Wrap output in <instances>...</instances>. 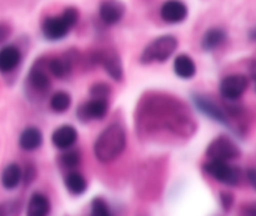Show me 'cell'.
I'll return each instance as SVG.
<instances>
[{"label":"cell","mask_w":256,"mask_h":216,"mask_svg":"<svg viewBox=\"0 0 256 216\" xmlns=\"http://www.w3.org/2000/svg\"><path fill=\"white\" fill-rule=\"evenodd\" d=\"M78 130L72 125H62L52 134V142L56 149L68 150L78 142Z\"/></svg>","instance_id":"14"},{"label":"cell","mask_w":256,"mask_h":216,"mask_svg":"<svg viewBox=\"0 0 256 216\" xmlns=\"http://www.w3.org/2000/svg\"><path fill=\"white\" fill-rule=\"evenodd\" d=\"M12 32V28L9 22H0V45H2L8 39H9Z\"/></svg>","instance_id":"29"},{"label":"cell","mask_w":256,"mask_h":216,"mask_svg":"<svg viewBox=\"0 0 256 216\" xmlns=\"http://www.w3.org/2000/svg\"><path fill=\"white\" fill-rule=\"evenodd\" d=\"M178 42L174 35H162L149 42L140 54V62L142 65H150L152 62H164L176 52Z\"/></svg>","instance_id":"5"},{"label":"cell","mask_w":256,"mask_h":216,"mask_svg":"<svg viewBox=\"0 0 256 216\" xmlns=\"http://www.w3.org/2000/svg\"><path fill=\"white\" fill-rule=\"evenodd\" d=\"M228 39V34L222 28H210L202 39V49L204 52H214L222 46Z\"/></svg>","instance_id":"18"},{"label":"cell","mask_w":256,"mask_h":216,"mask_svg":"<svg viewBox=\"0 0 256 216\" xmlns=\"http://www.w3.org/2000/svg\"><path fill=\"white\" fill-rule=\"evenodd\" d=\"M252 75H254V76H252V79L255 80V92H256V72H254V74H252Z\"/></svg>","instance_id":"33"},{"label":"cell","mask_w":256,"mask_h":216,"mask_svg":"<svg viewBox=\"0 0 256 216\" xmlns=\"http://www.w3.org/2000/svg\"><path fill=\"white\" fill-rule=\"evenodd\" d=\"M109 112V102L106 99H92L80 104L76 109V119L79 122H86L92 120H102Z\"/></svg>","instance_id":"10"},{"label":"cell","mask_w":256,"mask_h":216,"mask_svg":"<svg viewBox=\"0 0 256 216\" xmlns=\"http://www.w3.org/2000/svg\"><path fill=\"white\" fill-rule=\"evenodd\" d=\"M160 18L168 24H179L188 18V6L182 0H166L160 8Z\"/></svg>","instance_id":"12"},{"label":"cell","mask_w":256,"mask_h":216,"mask_svg":"<svg viewBox=\"0 0 256 216\" xmlns=\"http://www.w3.org/2000/svg\"><path fill=\"white\" fill-rule=\"evenodd\" d=\"M219 200H220V205H222V209L224 210L225 212H229L230 210H232V208L234 206L235 198L232 192H222L219 194Z\"/></svg>","instance_id":"27"},{"label":"cell","mask_w":256,"mask_h":216,"mask_svg":"<svg viewBox=\"0 0 256 216\" xmlns=\"http://www.w3.org/2000/svg\"><path fill=\"white\" fill-rule=\"evenodd\" d=\"M50 210V200L42 192H34L28 202L26 216H48Z\"/></svg>","instance_id":"19"},{"label":"cell","mask_w":256,"mask_h":216,"mask_svg":"<svg viewBox=\"0 0 256 216\" xmlns=\"http://www.w3.org/2000/svg\"><path fill=\"white\" fill-rule=\"evenodd\" d=\"M72 96L66 92H56L50 96L49 106L56 114H62L72 106Z\"/></svg>","instance_id":"22"},{"label":"cell","mask_w":256,"mask_h":216,"mask_svg":"<svg viewBox=\"0 0 256 216\" xmlns=\"http://www.w3.org/2000/svg\"><path fill=\"white\" fill-rule=\"evenodd\" d=\"M250 39L256 40V28H255V29H252V32H250Z\"/></svg>","instance_id":"32"},{"label":"cell","mask_w":256,"mask_h":216,"mask_svg":"<svg viewBox=\"0 0 256 216\" xmlns=\"http://www.w3.org/2000/svg\"><path fill=\"white\" fill-rule=\"evenodd\" d=\"M204 172L212 179L228 186H239L244 179L242 170L226 162L209 160L204 164Z\"/></svg>","instance_id":"6"},{"label":"cell","mask_w":256,"mask_h":216,"mask_svg":"<svg viewBox=\"0 0 256 216\" xmlns=\"http://www.w3.org/2000/svg\"><path fill=\"white\" fill-rule=\"evenodd\" d=\"M82 162V154L76 149H68L64 150L62 155L59 156V164L62 169H66L72 172L75 168H78Z\"/></svg>","instance_id":"23"},{"label":"cell","mask_w":256,"mask_h":216,"mask_svg":"<svg viewBox=\"0 0 256 216\" xmlns=\"http://www.w3.org/2000/svg\"><path fill=\"white\" fill-rule=\"evenodd\" d=\"M125 15V5L120 0H104L99 6V18L105 25H115Z\"/></svg>","instance_id":"13"},{"label":"cell","mask_w":256,"mask_h":216,"mask_svg":"<svg viewBox=\"0 0 256 216\" xmlns=\"http://www.w3.org/2000/svg\"><path fill=\"white\" fill-rule=\"evenodd\" d=\"M79 10L76 8L68 6L60 15L46 18L42 24V35L50 42L64 39L79 22Z\"/></svg>","instance_id":"3"},{"label":"cell","mask_w":256,"mask_h":216,"mask_svg":"<svg viewBox=\"0 0 256 216\" xmlns=\"http://www.w3.org/2000/svg\"><path fill=\"white\" fill-rule=\"evenodd\" d=\"M239 216H256V202H248L240 208Z\"/></svg>","instance_id":"30"},{"label":"cell","mask_w":256,"mask_h":216,"mask_svg":"<svg viewBox=\"0 0 256 216\" xmlns=\"http://www.w3.org/2000/svg\"><path fill=\"white\" fill-rule=\"evenodd\" d=\"M192 102H194L195 106L200 110V112L206 115L209 119L232 129V122H230L229 116H228L226 112H225L224 105H220L219 102L212 99L209 95L200 94V92L192 94Z\"/></svg>","instance_id":"8"},{"label":"cell","mask_w":256,"mask_h":216,"mask_svg":"<svg viewBox=\"0 0 256 216\" xmlns=\"http://www.w3.org/2000/svg\"><path fill=\"white\" fill-rule=\"evenodd\" d=\"M174 72L180 79H192L196 74V65L192 58L188 54L176 55L174 59Z\"/></svg>","instance_id":"17"},{"label":"cell","mask_w":256,"mask_h":216,"mask_svg":"<svg viewBox=\"0 0 256 216\" xmlns=\"http://www.w3.org/2000/svg\"><path fill=\"white\" fill-rule=\"evenodd\" d=\"M90 96L94 98V99H106L112 95V86L109 84L104 82H95L92 85L89 90Z\"/></svg>","instance_id":"24"},{"label":"cell","mask_w":256,"mask_h":216,"mask_svg":"<svg viewBox=\"0 0 256 216\" xmlns=\"http://www.w3.org/2000/svg\"><path fill=\"white\" fill-rule=\"evenodd\" d=\"M20 204L18 202H6L0 204V216H15L19 212Z\"/></svg>","instance_id":"26"},{"label":"cell","mask_w":256,"mask_h":216,"mask_svg":"<svg viewBox=\"0 0 256 216\" xmlns=\"http://www.w3.org/2000/svg\"><path fill=\"white\" fill-rule=\"evenodd\" d=\"M246 179L249 184L256 190V168H250L246 172Z\"/></svg>","instance_id":"31"},{"label":"cell","mask_w":256,"mask_h":216,"mask_svg":"<svg viewBox=\"0 0 256 216\" xmlns=\"http://www.w3.org/2000/svg\"><path fill=\"white\" fill-rule=\"evenodd\" d=\"M126 148V132L118 122L105 128L94 142V155L102 164L115 162Z\"/></svg>","instance_id":"2"},{"label":"cell","mask_w":256,"mask_h":216,"mask_svg":"<svg viewBox=\"0 0 256 216\" xmlns=\"http://www.w3.org/2000/svg\"><path fill=\"white\" fill-rule=\"evenodd\" d=\"M46 62V58L36 59L28 72L25 88L28 89V96L32 100V98L35 100L42 99L52 89V80H50V72L48 70Z\"/></svg>","instance_id":"4"},{"label":"cell","mask_w":256,"mask_h":216,"mask_svg":"<svg viewBox=\"0 0 256 216\" xmlns=\"http://www.w3.org/2000/svg\"><path fill=\"white\" fill-rule=\"evenodd\" d=\"M65 188L72 195L79 196L84 194L88 189V182L85 178L78 172H69L64 179Z\"/></svg>","instance_id":"21"},{"label":"cell","mask_w":256,"mask_h":216,"mask_svg":"<svg viewBox=\"0 0 256 216\" xmlns=\"http://www.w3.org/2000/svg\"><path fill=\"white\" fill-rule=\"evenodd\" d=\"M205 155L209 160L229 162L235 159H239L242 155V150L238 146L236 142L230 139L229 136L220 135L209 142Z\"/></svg>","instance_id":"7"},{"label":"cell","mask_w":256,"mask_h":216,"mask_svg":"<svg viewBox=\"0 0 256 216\" xmlns=\"http://www.w3.org/2000/svg\"><path fill=\"white\" fill-rule=\"evenodd\" d=\"M22 179V168L19 166L15 162H12V164H8L4 168L2 172V176H0V182H2V185L4 189L6 190H14L16 189L20 185Z\"/></svg>","instance_id":"20"},{"label":"cell","mask_w":256,"mask_h":216,"mask_svg":"<svg viewBox=\"0 0 256 216\" xmlns=\"http://www.w3.org/2000/svg\"><path fill=\"white\" fill-rule=\"evenodd\" d=\"M134 122L136 134L145 140L159 136L188 140L198 129L194 114L184 100L156 90H149L140 96Z\"/></svg>","instance_id":"1"},{"label":"cell","mask_w":256,"mask_h":216,"mask_svg":"<svg viewBox=\"0 0 256 216\" xmlns=\"http://www.w3.org/2000/svg\"><path fill=\"white\" fill-rule=\"evenodd\" d=\"M36 178V169L32 164H28L25 166V169L22 170V182H24V185H30L34 179Z\"/></svg>","instance_id":"28"},{"label":"cell","mask_w":256,"mask_h":216,"mask_svg":"<svg viewBox=\"0 0 256 216\" xmlns=\"http://www.w3.org/2000/svg\"><path fill=\"white\" fill-rule=\"evenodd\" d=\"M22 59V52L15 45H4L0 49V72L10 74L20 65Z\"/></svg>","instance_id":"15"},{"label":"cell","mask_w":256,"mask_h":216,"mask_svg":"<svg viewBox=\"0 0 256 216\" xmlns=\"http://www.w3.org/2000/svg\"><path fill=\"white\" fill-rule=\"evenodd\" d=\"M42 144V132L35 126H28L19 136V146L24 152H34Z\"/></svg>","instance_id":"16"},{"label":"cell","mask_w":256,"mask_h":216,"mask_svg":"<svg viewBox=\"0 0 256 216\" xmlns=\"http://www.w3.org/2000/svg\"><path fill=\"white\" fill-rule=\"evenodd\" d=\"M92 216H112L106 202L102 198H95L92 202Z\"/></svg>","instance_id":"25"},{"label":"cell","mask_w":256,"mask_h":216,"mask_svg":"<svg viewBox=\"0 0 256 216\" xmlns=\"http://www.w3.org/2000/svg\"><path fill=\"white\" fill-rule=\"evenodd\" d=\"M100 65L104 68L105 72L109 74L115 82H122L124 76L122 70V62L116 50L108 48V49H100Z\"/></svg>","instance_id":"11"},{"label":"cell","mask_w":256,"mask_h":216,"mask_svg":"<svg viewBox=\"0 0 256 216\" xmlns=\"http://www.w3.org/2000/svg\"><path fill=\"white\" fill-rule=\"evenodd\" d=\"M249 88V79L242 74H232L220 82V95L226 102H238Z\"/></svg>","instance_id":"9"}]
</instances>
